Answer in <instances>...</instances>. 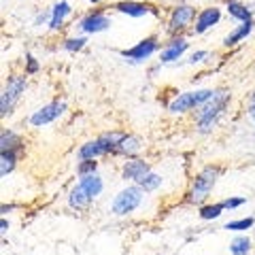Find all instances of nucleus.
I'll use <instances>...</instances> for the list:
<instances>
[{
	"label": "nucleus",
	"instance_id": "obj_1",
	"mask_svg": "<svg viewBox=\"0 0 255 255\" xmlns=\"http://www.w3.org/2000/svg\"><path fill=\"white\" fill-rule=\"evenodd\" d=\"M230 96L226 92H215L211 100H206L202 107H198V115H196V126L200 132H211L213 126L217 124V119L221 117L223 109L228 105Z\"/></svg>",
	"mask_w": 255,
	"mask_h": 255
},
{
	"label": "nucleus",
	"instance_id": "obj_2",
	"mask_svg": "<svg viewBox=\"0 0 255 255\" xmlns=\"http://www.w3.org/2000/svg\"><path fill=\"white\" fill-rule=\"evenodd\" d=\"M126 134L122 132H109V134H102L100 138H94L90 142L79 149V159H96L105 153H115L119 142L124 140Z\"/></svg>",
	"mask_w": 255,
	"mask_h": 255
},
{
	"label": "nucleus",
	"instance_id": "obj_3",
	"mask_svg": "<svg viewBox=\"0 0 255 255\" xmlns=\"http://www.w3.org/2000/svg\"><path fill=\"white\" fill-rule=\"evenodd\" d=\"M219 177V168H213V166H206V168L198 174L196 181H194V187L189 191V202L194 204H202L206 198H209L211 189L215 187Z\"/></svg>",
	"mask_w": 255,
	"mask_h": 255
},
{
	"label": "nucleus",
	"instance_id": "obj_4",
	"mask_svg": "<svg viewBox=\"0 0 255 255\" xmlns=\"http://www.w3.org/2000/svg\"><path fill=\"white\" fill-rule=\"evenodd\" d=\"M142 202V187L140 185H130L122 189L115 196V200L111 202V211L115 215H128L138 209V204Z\"/></svg>",
	"mask_w": 255,
	"mask_h": 255
},
{
	"label": "nucleus",
	"instance_id": "obj_5",
	"mask_svg": "<svg viewBox=\"0 0 255 255\" xmlns=\"http://www.w3.org/2000/svg\"><path fill=\"white\" fill-rule=\"evenodd\" d=\"M213 90H196V92H185V94H179L170 105L168 111L170 113H185V111H191L196 107H202L206 100L213 98Z\"/></svg>",
	"mask_w": 255,
	"mask_h": 255
},
{
	"label": "nucleus",
	"instance_id": "obj_6",
	"mask_svg": "<svg viewBox=\"0 0 255 255\" xmlns=\"http://www.w3.org/2000/svg\"><path fill=\"white\" fill-rule=\"evenodd\" d=\"M23 90H26V77H17V75L9 77L4 92H2V96H0V115L6 117L11 113L15 102L19 100V96H21Z\"/></svg>",
	"mask_w": 255,
	"mask_h": 255
},
{
	"label": "nucleus",
	"instance_id": "obj_7",
	"mask_svg": "<svg viewBox=\"0 0 255 255\" xmlns=\"http://www.w3.org/2000/svg\"><path fill=\"white\" fill-rule=\"evenodd\" d=\"M64 111H66V105L60 100H55V102H49V105H45L43 109H38L34 111V115L30 117V124L34 126V128H41V126H47V124H51L55 122Z\"/></svg>",
	"mask_w": 255,
	"mask_h": 255
},
{
	"label": "nucleus",
	"instance_id": "obj_8",
	"mask_svg": "<svg viewBox=\"0 0 255 255\" xmlns=\"http://www.w3.org/2000/svg\"><path fill=\"white\" fill-rule=\"evenodd\" d=\"M155 51H157V38L155 36H149V38H145V41H140L138 45L130 47V49H124L122 55H124L126 60H130V62H145Z\"/></svg>",
	"mask_w": 255,
	"mask_h": 255
},
{
	"label": "nucleus",
	"instance_id": "obj_9",
	"mask_svg": "<svg viewBox=\"0 0 255 255\" xmlns=\"http://www.w3.org/2000/svg\"><path fill=\"white\" fill-rule=\"evenodd\" d=\"M194 15H196V11L191 9L189 4H179L177 9L172 11V15H170L168 30H170V32H179V30H183V28H187L189 21L194 19Z\"/></svg>",
	"mask_w": 255,
	"mask_h": 255
},
{
	"label": "nucleus",
	"instance_id": "obj_10",
	"mask_svg": "<svg viewBox=\"0 0 255 255\" xmlns=\"http://www.w3.org/2000/svg\"><path fill=\"white\" fill-rule=\"evenodd\" d=\"M187 47H189V43L185 38H172V41L162 49V53H159V64H170L174 60H179L181 55L187 51Z\"/></svg>",
	"mask_w": 255,
	"mask_h": 255
},
{
	"label": "nucleus",
	"instance_id": "obj_11",
	"mask_svg": "<svg viewBox=\"0 0 255 255\" xmlns=\"http://www.w3.org/2000/svg\"><path fill=\"white\" fill-rule=\"evenodd\" d=\"M149 172V164L145 162V159H128V162L124 164V170H122V177L126 181H138L142 179L145 174Z\"/></svg>",
	"mask_w": 255,
	"mask_h": 255
},
{
	"label": "nucleus",
	"instance_id": "obj_12",
	"mask_svg": "<svg viewBox=\"0 0 255 255\" xmlns=\"http://www.w3.org/2000/svg\"><path fill=\"white\" fill-rule=\"evenodd\" d=\"M109 26H111V19L105 13H92L81 21L79 28H81L83 32H87V34H96V32H105Z\"/></svg>",
	"mask_w": 255,
	"mask_h": 255
},
{
	"label": "nucleus",
	"instance_id": "obj_13",
	"mask_svg": "<svg viewBox=\"0 0 255 255\" xmlns=\"http://www.w3.org/2000/svg\"><path fill=\"white\" fill-rule=\"evenodd\" d=\"M219 17H221V11L217 9V6H209V9H204V11L196 17V26H194L196 34H202V32H206L209 28H213L215 23L219 21Z\"/></svg>",
	"mask_w": 255,
	"mask_h": 255
},
{
	"label": "nucleus",
	"instance_id": "obj_14",
	"mask_svg": "<svg viewBox=\"0 0 255 255\" xmlns=\"http://www.w3.org/2000/svg\"><path fill=\"white\" fill-rule=\"evenodd\" d=\"M92 200H94V198L83 189V185H77L73 191H70V196H68V204L73 206V209H77V211L87 209Z\"/></svg>",
	"mask_w": 255,
	"mask_h": 255
},
{
	"label": "nucleus",
	"instance_id": "obj_15",
	"mask_svg": "<svg viewBox=\"0 0 255 255\" xmlns=\"http://www.w3.org/2000/svg\"><path fill=\"white\" fill-rule=\"evenodd\" d=\"M115 9L124 15H130V17H142L151 11L149 4H142V2H132V0H126V2H119Z\"/></svg>",
	"mask_w": 255,
	"mask_h": 255
},
{
	"label": "nucleus",
	"instance_id": "obj_16",
	"mask_svg": "<svg viewBox=\"0 0 255 255\" xmlns=\"http://www.w3.org/2000/svg\"><path fill=\"white\" fill-rule=\"evenodd\" d=\"M79 185H83V189L90 194L92 198L100 196L102 194V187H105V183H102V179L98 177V174H83L81 181H79Z\"/></svg>",
	"mask_w": 255,
	"mask_h": 255
},
{
	"label": "nucleus",
	"instance_id": "obj_17",
	"mask_svg": "<svg viewBox=\"0 0 255 255\" xmlns=\"http://www.w3.org/2000/svg\"><path fill=\"white\" fill-rule=\"evenodd\" d=\"M68 13H70V4L66 2V0H62V2H58L53 6V11H51V21H49V28H53V30H58L62 23H64V19L68 17Z\"/></svg>",
	"mask_w": 255,
	"mask_h": 255
},
{
	"label": "nucleus",
	"instance_id": "obj_18",
	"mask_svg": "<svg viewBox=\"0 0 255 255\" xmlns=\"http://www.w3.org/2000/svg\"><path fill=\"white\" fill-rule=\"evenodd\" d=\"M251 30H253V21H243L241 28H236L232 34H228L226 38H223V45H226V47H232V45H236V43H241L247 34H251Z\"/></svg>",
	"mask_w": 255,
	"mask_h": 255
},
{
	"label": "nucleus",
	"instance_id": "obj_19",
	"mask_svg": "<svg viewBox=\"0 0 255 255\" xmlns=\"http://www.w3.org/2000/svg\"><path fill=\"white\" fill-rule=\"evenodd\" d=\"M140 138L138 136H124V140L119 142V147H117V151L115 153H122V155H134V153H138L140 151Z\"/></svg>",
	"mask_w": 255,
	"mask_h": 255
},
{
	"label": "nucleus",
	"instance_id": "obj_20",
	"mask_svg": "<svg viewBox=\"0 0 255 255\" xmlns=\"http://www.w3.org/2000/svg\"><path fill=\"white\" fill-rule=\"evenodd\" d=\"M21 147V138L11 130H2L0 136V151H17Z\"/></svg>",
	"mask_w": 255,
	"mask_h": 255
},
{
	"label": "nucleus",
	"instance_id": "obj_21",
	"mask_svg": "<svg viewBox=\"0 0 255 255\" xmlns=\"http://www.w3.org/2000/svg\"><path fill=\"white\" fill-rule=\"evenodd\" d=\"M228 13L232 15V17L241 19V21H253V19H251V11L247 9L245 4L236 2V0H228Z\"/></svg>",
	"mask_w": 255,
	"mask_h": 255
},
{
	"label": "nucleus",
	"instance_id": "obj_22",
	"mask_svg": "<svg viewBox=\"0 0 255 255\" xmlns=\"http://www.w3.org/2000/svg\"><path fill=\"white\" fill-rule=\"evenodd\" d=\"M15 162H17V151H2V155H0V174L6 177L15 168Z\"/></svg>",
	"mask_w": 255,
	"mask_h": 255
},
{
	"label": "nucleus",
	"instance_id": "obj_23",
	"mask_svg": "<svg viewBox=\"0 0 255 255\" xmlns=\"http://www.w3.org/2000/svg\"><path fill=\"white\" fill-rule=\"evenodd\" d=\"M249 251H251V241L247 236H236L230 243V253L232 255H249Z\"/></svg>",
	"mask_w": 255,
	"mask_h": 255
},
{
	"label": "nucleus",
	"instance_id": "obj_24",
	"mask_svg": "<svg viewBox=\"0 0 255 255\" xmlns=\"http://www.w3.org/2000/svg\"><path fill=\"white\" fill-rule=\"evenodd\" d=\"M136 183H138V185L142 187V191H155L159 185H162V177L149 170V172L145 174V177H142V179H138Z\"/></svg>",
	"mask_w": 255,
	"mask_h": 255
},
{
	"label": "nucleus",
	"instance_id": "obj_25",
	"mask_svg": "<svg viewBox=\"0 0 255 255\" xmlns=\"http://www.w3.org/2000/svg\"><path fill=\"white\" fill-rule=\"evenodd\" d=\"M223 211H226V209L221 206V202L219 204H213V206H202V209H200V217L204 221H211V219H217Z\"/></svg>",
	"mask_w": 255,
	"mask_h": 255
},
{
	"label": "nucleus",
	"instance_id": "obj_26",
	"mask_svg": "<svg viewBox=\"0 0 255 255\" xmlns=\"http://www.w3.org/2000/svg\"><path fill=\"white\" fill-rule=\"evenodd\" d=\"M253 217H245V219H236V221H230L226 223V230H232V232H243V230H249L253 228Z\"/></svg>",
	"mask_w": 255,
	"mask_h": 255
},
{
	"label": "nucleus",
	"instance_id": "obj_27",
	"mask_svg": "<svg viewBox=\"0 0 255 255\" xmlns=\"http://www.w3.org/2000/svg\"><path fill=\"white\" fill-rule=\"evenodd\" d=\"M96 168H98V162H96V159H81L77 172H79V177H83V174H94Z\"/></svg>",
	"mask_w": 255,
	"mask_h": 255
},
{
	"label": "nucleus",
	"instance_id": "obj_28",
	"mask_svg": "<svg viewBox=\"0 0 255 255\" xmlns=\"http://www.w3.org/2000/svg\"><path fill=\"white\" fill-rule=\"evenodd\" d=\"M85 36H77V38H68L66 43H64V49L66 51H79V49H83L85 47Z\"/></svg>",
	"mask_w": 255,
	"mask_h": 255
},
{
	"label": "nucleus",
	"instance_id": "obj_29",
	"mask_svg": "<svg viewBox=\"0 0 255 255\" xmlns=\"http://www.w3.org/2000/svg\"><path fill=\"white\" fill-rule=\"evenodd\" d=\"M245 202H247L245 198H228V200L221 202V206L223 209H228V211H234V209H238V206H243Z\"/></svg>",
	"mask_w": 255,
	"mask_h": 255
},
{
	"label": "nucleus",
	"instance_id": "obj_30",
	"mask_svg": "<svg viewBox=\"0 0 255 255\" xmlns=\"http://www.w3.org/2000/svg\"><path fill=\"white\" fill-rule=\"evenodd\" d=\"M206 51H196V53H191V58H189V64H198V62H202L206 58Z\"/></svg>",
	"mask_w": 255,
	"mask_h": 255
},
{
	"label": "nucleus",
	"instance_id": "obj_31",
	"mask_svg": "<svg viewBox=\"0 0 255 255\" xmlns=\"http://www.w3.org/2000/svg\"><path fill=\"white\" fill-rule=\"evenodd\" d=\"M38 70V64H36V60L32 58V55H28V73H36Z\"/></svg>",
	"mask_w": 255,
	"mask_h": 255
},
{
	"label": "nucleus",
	"instance_id": "obj_32",
	"mask_svg": "<svg viewBox=\"0 0 255 255\" xmlns=\"http://www.w3.org/2000/svg\"><path fill=\"white\" fill-rule=\"evenodd\" d=\"M249 117L255 122V92L251 94V100H249Z\"/></svg>",
	"mask_w": 255,
	"mask_h": 255
},
{
	"label": "nucleus",
	"instance_id": "obj_33",
	"mask_svg": "<svg viewBox=\"0 0 255 255\" xmlns=\"http://www.w3.org/2000/svg\"><path fill=\"white\" fill-rule=\"evenodd\" d=\"M0 232H9V221H6V217H2V219H0Z\"/></svg>",
	"mask_w": 255,
	"mask_h": 255
},
{
	"label": "nucleus",
	"instance_id": "obj_34",
	"mask_svg": "<svg viewBox=\"0 0 255 255\" xmlns=\"http://www.w3.org/2000/svg\"><path fill=\"white\" fill-rule=\"evenodd\" d=\"M47 19V13H43V15H38V17H36V23H43Z\"/></svg>",
	"mask_w": 255,
	"mask_h": 255
},
{
	"label": "nucleus",
	"instance_id": "obj_35",
	"mask_svg": "<svg viewBox=\"0 0 255 255\" xmlns=\"http://www.w3.org/2000/svg\"><path fill=\"white\" fill-rule=\"evenodd\" d=\"M9 211H13V206H6V204H4V206H2V213L6 215V213H9Z\"/></svg>",
	"mask_w": 255,
	"mask_h": 255
},
{
	"label": "nucleus",
	"instance_id": "obj_36",
	"mask_svg": "<svg viewBox=\"0 0 255 255\" xmlns=\"http://www.w3.org/2000/svg\"><path fill=\"white\" fill-rule=\"evenodd\" d=\"M90 2H100V0H90Z\"/></svg>",
	"mask_w": 255,
	"mask_h": 255
}]
</instances>
